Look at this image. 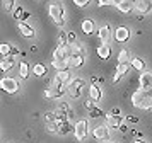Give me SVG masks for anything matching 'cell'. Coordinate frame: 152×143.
Wrapping results in <instances>:
<instances>
[{"label": "cell", "mask_w": 152, "mask_h": 143, "mask_svg": "<svg viewBox=\"0 0 152 143\" xmlns=\"http://www.w3.org/2000/svg\"><path fill=\"white\" fill-rule=\"evenodd\" d=\"M70 48V58H69V63L70 67L74 68H80L86 61V49H84L80 44H69Z\"/></svg>", "instance_id": "obj_1"}, {"label": "cell", "mask_w": 152, "mask_h": 143, "mask_svg": "<svg viewBox=\"0 0 152 143\" xmlns=\"http://www.w3.org/2000/svg\"><path fill=\"white\" fill-rule=\"evenodd\" d=\"M48 14L56 26L62 27L65 24V9H63V5L60 2H51L48 5Z\"/></svg>", "instance_id": "obj_2"}, {"label": "cell", "mask_w": 152, "mask_h": 143, "mask_svg": "<svg viewBox=\"0 0 152 143\" xmlns=\"http://www.w3.org/2000/svg\"><path fill=\"white\" fill-rule=\"evenodd\" d=\"M84 87H86V82L82 78H72V82L69 83V89H67V94L72 99H80L84 94Z\"/></svg>", "instance_id": "obj_3"}, {"label": "cell", "mask_w": 152, "mask_h": 143, "mask_svg": "<svg viewBox=\"0 0 152 143\" xmlns=\"http://www.w3.org/2000/svg\"><path fill=\"white\" fill-rule=\"evenodd\" d=\"M0 89L7 94H17L19 89H21V83L12 77H2L0 78Z\"/></svg>", "instance_id": "obj_4"}, {"label": "cell", "mask_w": 152, "mask_h": 143, "mask_svg": "<svg viewBox=\"0 0 152 143\" xmlns=\"http://www.w3.org/2000/svg\"><path fill=\"white\" fill-rule=\"evenodd\" d=\"M92 136L99 140V142H108L111 138V131L106 124H99V126H94L92 128Z\"/></svg>", "instance_id": "obj_5"}, {"label": "cell", "mask_w": 152, "mask_h": 143, "mask_svg": "<svg viewBox=\"0 0 152 143\" xmlns=\"http://www.w3.org/2000/svg\"><path fill=\"white\" fill-rule=\"evenodd\" d=\"M70 58V48L69 46H56L53 51V60L55 61H67Z\"/></svg>", "instance_id": "obj_6"}, {"label": "cell", "mask_w": 152, "mask_h": 143, "mask_svg": "<svg viewBox=\"0 0 152 143\" xmlns=\"http://www.w3.org/2000/svg\"><path fill=\"white\" fill-rule=\"evenodd\" d=\"M74 135L79 142H82L84 138L87 136V121L86 119H80V121H77V124L74 126Z\"/></svg>", "instance_id": "obj_7"}, {"label": "cell", "mask_w": 152, "mask_h": 143, "mask_svg": "<svg viewBox=\"0 0 152 143\" xmlns=\"http://www.w3.org/2000/svg\"><path fill=\"white\" fill-rule=\"evenodd\" d=\"M138 85L140 90H151L152 89V72H142V75L138 77Z\"/></svg>", "instance_id": "obj_8"}, {"label": "cell", "mask_w": 152, "mask_h": 143, "mask_svg": "<svg viewBox=\"0 0 152 143\" xmlns=\"http://www.w3.org/2000/svg\"><path fill=\"white\" fill-rule=\"evenodd\" d=\"M133 9L137 10L138 15H142V17H144V14L152 12V2H149V0H138V2L133 4Z\"/></svg>", "instance_id": "obj_9"}, {"label": "cell", "mask_w": 152, "mask_h": 143, "mask_svg": "<svg viewBox=\"0 0 152 143\" xmlns=\"http://www.w3.org/2000/svg\"><path fill=\"white\" fill-rule=\"evenodd\" d=\"M106 121H108V128L120 129L121 128V124H123V121H125V118L123 116H113L110 113V114H106Z\"/></svg>", "instance_id": "obj_10"}, {"label": "cell", "mask_w": 152, "mask_h": 143, "mask_svg": "<svg viewBox=\"0 0 152 143\" xmlns=\"http://www.w3.org/2000/svg\"><path fill=\"white\" fill-rule=\"evenodd\" d=\"M97 38L101 39V44H108V39L111 38V26L104 24V26L99 27V31H97Z\"/></svg>", "instance_id": "obj_11"}, {"label": "cell", "mask_w": 152, "mask_h": 143, "mask_svg": "<svg viewBox=\"0 0 152 143\" xmlns=\"http://www.w3.org/2000/svg\"><path fill=\"white\" fill-rule=\"evenodd\" d=\"M51 90H53V95H55V99L56 97H62L65 92H67V89H65V83H62V82L58 80V78H53V85H51Z\"/></svg>", "instance_id": "obj_12"}, {"label": "cell", "mask_w": 152, "mask_h": 143, "mask_svg": "<svg viewBox=\"0 0 152 143\" xmlns=\"http://www.w3.org/2000/svg\"><path fill=\"white\" fill-rule=\"evenodd\" d=\"M101 97H103V92H101V87H99V85H97V83H92V85H91L89 87V99L92 102H99L101 101Z\"/></svg>", "instance_id": "obj_13"}, {"label": "cell", "mask_w": 152, "mask_h": 143, "mask_svg": "<svg viewBox=\"0 0 152 143\" xmlns=\"http://www.w3.org/2000/svg\"><path fill=\"white\" fill-rule=\"evenodd\" d=\"M17 29L21 31V34L24 36V38H34L36 36L34 29L29 26L28 22H17Z\"/></svg>", "instance_id": "obj_14"}, {"label": "cell", "mask_w": 152, "mask_h": 143, "mask_svg": "<svg viewBox=\"0 0 152 143\" xmlns=\"http://www.w3.org/2000/svg\"><path fill=\"white\" fill-rule=\"evenodd\" d=\"M130 38V31H128V27H118L116 31H115V39L118 43H126Z\"/></svg>", "instance_id": "obj_15"}, {"label": "cell", "mask_w": 152, "mask_h": 143, "mask_svg": "<svg viewBox=\"0 0 152 143\" xmlns=\"http://www.w3.org/2000/svg\"><path fill=\"white\" fill-rule=\"evenodd\" d=\"M80 29H82V33L86 36H91V34L94 33V29H96V24H94L92 19H84L82 24H80Z\"/></svg>", "instance_id": "obj_16"}, {"label": "cell", "mask_w": 152, "mask_h": 143, "mask_svg": "<svg viewBox=\"0 0 152 143\" xmlns=\"http://www.w3.org/2000/svg\"><path fill=\"white\" fill-rule=\"evenodd\" d=\"M96 53L101 60H108L111 56V46L110 44H99V46L96 48Z\"/></svg>", "instance_id": "obj_17"}, {"label": "cell", "mask_w": 152, "mask_h": 143, "mask_svg": "<svg viewBox=\"0 0 152 143\" xmlns=\"http://www.w3.org/2000/svg\"><path fill=\"white\" fill-rule=\"evenodd\" d=\"M115 5L120 12H125L128 14L132 12V9H133V2H128V0H120V2H115Z\"/></svg>", "instance_id": "obj_18"}, {"label": "cell", "mask_w": 152, "mask_h": 143, "mask_svg": "<svg viewBox=\"0 0 152 143\" xmlns=\"http://www.w3.org/2000/svg\"><path fill=\"white\" fill-rule=\"evenodd\" d=\"M140 109L142 111H152V95L151 92H144L142 102H140Z\"/></svg>", "instance_id": "obj_19"}, {"label": "cell", "mask_w": 152, "mask_h": 143, "mask_svg": "<svg viewBox=\"0 0 152 143\" xmlns=\"http://www.w3.org/2000/svg\"><path fill=\"white\" fill-rule=\"evenodd\" d=\"M14 63H15L14 56H7V58H4V60L0 61V70L2 72H9L10 68L14 67Z\"/></svg>", "instance_id": "obj_20"}, {"label": "cell", "mask_w": 152, "mask_h": 143, "mask_svg": "<svg viewBox=\"0 0 152 143\" xmlns=\"http://www.w3.org/2000/svg\"><path fill=\"white\" fill-rule=\"evenodd\" d=\"M51 67L56 70V73H60V72H67V70H70V63H67V61H55V60H51Z\"/></svg>", "instance_id": "obj_21"}, {"label": "cell", "mask_w": 152, "mask_h": 143, "mask_svg": "<svg viewBox=\"0 0 152 143\" xmlns=\"http://www.w3.org/2000/svg\"><path fill=\"white\" fill-rule=\"evenodd\" d=\"M142 97H144V90H135V92L132 94V106H133V107H140Z\"/></svg>", "instance_id": "obj_22"}, {"label": "cell", "mask_w": 152, "mask_h": 143, "mask_svg": "<svg viewBox=\"0 0 152 143\" xmlns=\"http://www.w3.org/2000/svg\"><path fill=\"white\" fill-rule=\"evenodd\" d=\"M130 65L135 68V70H138V72H144V70H145V61L142 60V58H138V56H137V58H132Z\"/></svg>", "instance_id": "obj_23"}, {"label": "cell", "mask_w": 152, "mask_h": 143, "mask_svg": "<svg viewBox=\"0 0 152 143\" xmlns=\"http://www.w3.org/2000/svg\"><path fill=\"white\" fill-rule=\"evenodd\" d=\"M56 78L62 82V83H65V85H69L70 82H72V77H70V70H67V72H60V73H56Z\"/></svg>", "instance_id": "obj_24"}, {"label": "cell", "mask_w": 152, "mask_h": 143, "mask_svg": "<svg viewBox=\"0 0 152 143\" xmlns=\"http://www.w3.org/2000/svg\"><path fill=\"white\" fill-rule=\"evenodd\" d=\"M70 131H74V126H72V124H70L69 121L63 123V124H60V126H58V135L65 136V135H69Z\"/></svg>", "instance_id": "obj_25"}, {"label": "cell", "mask_w": 152, "mask_h": 143, "mask_svg": "<svg viewBox=\"0 0 152 143\" xmlns=\"http://www.w3.org/2000/svg\"><path fill=\"white\" fill-rule=\"evenodd\" d=\"M130 61V53L128 49H121L118 53V65H123V63H128Z\"/></svg>", "instance_id": "obj_26"}, {"label": "cell", "mask_w": 152, "mask_h": 143, "mask_svg": "<svg viewBox=\"0 0 152 143\" xmlns=\"http://www.w3.org/2000/svg\"><path fill=\"white\" fill-rule=\"evenodd\" d=\"M33 73L36 77H45L46 75V67L43 65V63H36L34 67H33Z\"/></svg>", "instance_id": "obj_27"}, {"label": "cell", "mask_w": 152, "mask_h": 143, "mask_svg": "<svg viewBox=\"0 0 152 143\" xmlns=\"http://www.w3.org/2000/svg\"><path fill=\"white\" fill-rule=\"evenodd\" d=\"M10 51H12V44H9V43H0V54H2L4 58L10 56Z\"/></svg>", "instance_id": "obj_28"}, {"label": "cell", "mask_w": 152, "mask_h": 143, "mask_svg": "<svg viewBox=\"0 0 152 143\" xmlns=\"http://www.w3.org/2000/svg\"><path fill=\"white\" fill-rule=\"evenodd\" d=\"M19 75H21V78H28L29 77V65L26 61L19 63Z\"/></svg>", "instance_id": "obj_29"}, {"label": "cell", "mask_w": 152, "mask_h": 143, "mask_svg": "<svg viewBox=\"0 0 152 143\" xmlns=\"http://www.w3.org/2000/svg\"><path fill=\"white\" fill-rule=\"evenodd\" d=\"M12 14H14V19L21 22V20H22V15H24V9H22V5H15V9L12 10Z\"/></svg>", "instance_id": "obj_30"}, {"label": "cell", "mask_w": 152, "mask_h": 143, "mask_svg": "<svg viewBox=\"0 0 152 143\" xmlns=\"http://www.w3.org/2000/svg\"><path fill=\"white\" fill-rule=\"evenodd\" d=\"M104 113H103V109H99L96 106V107L92 109V111H89V118H92V119H96V118H101Z\"/></svg>", "instance_id": "obj_31"}, {"label": "cell", "mask_w": 152, "mask_h": 143, "mask_svg": "<svg viewBox=\"0 0 152 143\" xmlns=\"http://www.w3.org/2000/svg\"><path fill=\"white\" fill-rule=\"evenodd\" d=\"M128 68H130V65H128V63H123V65H118V67H116V73L123 77V75L126 73V72H128Z\"/></svg>", "instance_id": "obj_32"}, {"label": "cell", "mask_w": 152, "mask_h": 143, "mask_svg": "<svg viewBox=\"0 0 152 143\" xmlns=\"http://www.w3.org/2000/svg\"><path fill=\"white\" fill-rule=\"evenodd\" d=\"M58 46H69V43H67V33L58 34Z\"/></svg>", "instance_id": "obj_33"}, {"label": "cell", "mask_w": 152, "mask_h": 143, "mask_svg": "<svg viewBox=\"0 0 152 143\" xmlns=\"http://www.w3.org/2000/svg\"><path fill=\"white\" fill-rule=\"evenodd\" d=\"M56 109H60V111H63V113H67V114H69L70 111H72V109H70V106L67 104V102H60V104L56 106Z\"/></svg>", "instance_id": "obj_34"}, {"label": "cell", "mask_w": 152, "mask_h": 143, "mask_svg": "<svg viewBox=\"0 0 152 143\" xmlns=\"http://www.w3.org/2000/svg\"><path fill=\"white\" fill-rule=\"evenodd\" d=\"M75 33H74V31H70V33H67V43H69V44H75Z\"/></svg>", "instance_id": "obj_35"}, {"label": "cell", "mask_w": 152, "mask_h": 143, "mask_svg": "<svg viewBox=\"0 0 152 143\" xmlns=\"http://www.w3.org/2000/svg\"><path fill=\"white\" fill-rule=\"evenodd\" d=\"M46 129H48L50 133H58V126H56V123H46Z\"/></svg>", "instance_id": "obj_36"}, {"label": "cell", "mask_w": 152, "mask_h": 143, "mask_svg": "<svg viewBox=\"0 0 152 143\" xmlns=\"http://www.w3.org/2000/svg\"><path fill=\"white\" fill-rule=\"evenodd\" d=\"M84 107L87 109V111H92V109L96 107V102H92L89 99V101H84Z\"/></svg>", "instance_id": "obj_37"}, {"label": "cell", "mask_w": 152, "mask_h": 143, "mask_svg": "<svg viewBox=\"0 0 152 143\" xmlns=\"http://www.w3.org/2000/svg\"><path fill=\"white\" fill-rule=\"evenodd\" d=\"M45 121L46 123H55V114H53V111H50L45 114Z\"/></svg>", "instance_id": "obj_38"}, {"label": "cell", "mask_w": 152, "mask_h": 143, "mask_svg": "<svg viewBox=\"0 0 152 143\" xmlns=\"http://www.w3.org/2000/svg\"><path fill=\"white\" fill-rule=\"evenodd\" d=\"M74 4H75L77 7H87L91 2L89 0H74Z\"/></svg>", "instance_id": "obj_39"}, {"label": "cell", "mask_w": 152, "mask_h": 143, "mask_svg": "<svg viewBox=\"0 0 152 143\" xmlns=\"http://www.w3.org/2000/svg\"><path fill=\"white\" fill-rule=\"evenodd\" d=\"M14 5H17V4H14L12 0H7V2H4V7H5V10H12V9H14Z\"/></svg>", "instance_id": "obj_40"}, {"label": "cell", "mask_w": 152, "mask_h": 143, "mask_svg": "<svg viewBox=\"0 0 152 143\" xmlns=\"http://www.w3.org/2000/svg\"><path fill=\"white\" fill-rule=\"evenodd\" d=\"M45 97H46V99H55V95H53V90H51L50 87L45 89Z\"/></svg>", "instance_id": "obj_41"}, {"label": "cell", "mask_w": 152, "mask_h": 143, "mask_svg": "<svg viewBox=\"0 0 152 143\" xmlns=\"http://www.w3.org/2000/svg\"><path fill=\"white\" fill-rule=\"evenodd\" d=\"M111 114H113V116H121V111H120V107H113V109H111Z\"/></svg>", "instance_id": "obj_42"}, {"label": "cell", "mask_w": 152, "mask_h": 143, "mask_svg": "<svg viewBox=\"0 0 152 143\" xmlns=\"http://www.w3.org/2000/svg\"><path fill=\"white\" fill-rule=\"evenodd\" d=\"M97 5H99V7H104V5H111V2H108V0H99V2H97Z\"/></svg>", "instance_id": "obj_43"}, {"label": "cell", "mask_w": 152, "mask_h": 143, "mask_svg": "<svg viewBox=\"0 0 152 143\" xmlns=\"http://www.w3.org/2000/svg\"><path fill=\"white\" fill-rule=\"evenodd\" d=\"M28 19H31V14H29V12H24V15H22V20H21V22H26Z\"/></svg>", "instance_id": "obj_44"}, {"label": "cell", "mask_w": 152, "mask_h": 143, "mask_svg": "<svg viewBox=\"0 0 152 143\" xmlns=\"http://www.w3.org/2000/svg\"><path fill=\"white\" fill-rule=\"evenodd\" d=\"M120 78H121V75H118V73H115V77H113V83H118V82H120Z\"/></svg>", "instance_id": "obj_45"}, {"label": "cell", "mask_w": 152, "mask_h": 143, "mask_svg": "<svg viewBox=\"0 0 152 143\" xmlns=\"http://www.w3.org/2000/svg\"><path fill=\"white\" fill-rule=\"evenodd\" d=\"M126 119H128L130 123H138V118H135V116H128Z\"/></svg>", "instance_id": "obj_46"}, {"label": "cell", "mask_w": 152, "mask_h": 143, "mask_svg": "<svg viewBox=\"0 0 152 143\" xmlns=\"http://www.w3.org/2000/svg\"><path fill=\"white\" fill-rule=\"evenodd\" d=\"M17 53H19V49H17L15 46H12V51H10V56H15Z\"/></svg>", "instance_id": "obj_47"}, {"label": "cell", "mask_w": 152, "mask_h": 143, "mask_svg": "<svg viewBox=\"0 0 152 143\" xmlns=\"http://www.w3.org/2000/svg\"><path fill=\"white\" fill-rule=\"evenodd\" d=\"M126 129H128V126H126V124H121V128H120V131H123V133H126Z\"/></svg>", "instance_id": "obj_48"}, {"label": "cell", "mask_w": 152, "mask_h": 143, "mask_svg": "<svg viewBox=\"0 0 152 143\" xmlns=\"http://www.w3.org/2000/svg\"><path fill=\"white\" fill-rule=\"evenodd\" d=\"M133 143H145L142 138H137V140H133Z\"/></svg>", "instance_id": "obj_49"}, {"label": "cell", "mask_w": 152, "mask_h": 143, "mask_svg": "<svg viewBox=\"0 0 152 143\" xmlns=\"http://www.w3.org/2000/svg\"><path fill=\"white\" fill-rule=\"evenodd\" d=\"M111 143H118V142H111Z\"/></svg>", "instance_id": "obj_50"}]
</instances>
